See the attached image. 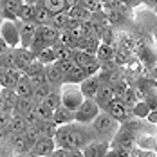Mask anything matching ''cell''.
Listing matches in <instances>:
<instances>
[{"label":"cell","instance_id":"6da1fadb","mask_svg":"<svg viewBox=\"0 0 157 157\" xmlns=\"http://www.w3.org/2000/svg\"><path fill=\"white\" fill-rule=\"evenodd\" d=\"M90 125H92V128L96 130V134H98L99 139L110 141V139L114 137V134L117 132V128H119V121H117L114 116H110L107 110H101V112L98 114V117H96Z\"/></svg>","mask_w":157,"mask_h":157},{"label":"cell","instance_id":"7a4b0ae2","mask_svg":"<svg viewBox=\"0 0 157 157\" xmlns=\"http://www.w3.org/2000/svg\"><path fill=\"white\" fill-rule=\"evenodd\" d=\"M83 101H85V96L81 92L79 85H76V83H65L62 87V105L63 107H67V109L76 112V109Z\"/></svg>","mask_w":157,"mask_h":157},{"label":"cell","instance_id":"3957f363","mask_svg":"<svg viewBox=\"0 0 157 157\" xmlns=\"http://www.w3.org/2000/svg\"><path fill=\"white\" fill-rule=\"evenodd\" d=\"M101 112V107L96 103L94 98H85V101L76 109V121L78 123H85V125H90L98 117V114Z\"/></svg>","mask_w":157,"mask_h":157},{"label":"cell","instance_id":"277c9868","mask_svg":"<svg viewBox=\"0 0 157 157\" xmlns=\"http://www.w3.org/2000/svg\"><path fill=\"white\" fill-rule=\"evenodd\" d=\"M0 34H2V38L6 40V44L9 47H20L22 38H20V29H18L16 20L4 18L2 24H0Z\"/></svg>","mask_w":157,"mask_h":157},{"label":"cell","instance_id":"5b68a950","mask_svg":"<svg viewBox=\"0 0 157 157\" xmlns=\"http://www.w3.org/2000/svg\"><path fill=\"white\" fill-rule=\"evenodd\" d=\"M16 24H18V29H20V47H29L34 38V34L38 31V24L34 20H20L16 18Z\"/></svg>","mask_w":157,"mask_h":157},{"label":"cell","instance_id":"8992f818","mask_svg":"<svg viewBox=\"0 0 157 157\" xmlns=\"http://www.w3.org/2000/svg\"><path fill=\"white\" fill-rule=\"evenodd\" d=\"M54 150H56V141H54V137H47V136H42V137H40L38 141L33 144V148H31V155L51 157Z\"/></svg>","mask_w":157,"mask_h":157},{"label":"cell","instance_id":"52a82bcc","mask_svg":"<svg viewBox=\"0 0 157 157\" xmlns=\"http://www.w3.org/2000/svg\"><path fill=\"white\" fill-rule=\"evenodd\" d=\"M7 141L11 143L16 155H31V144H29L24 132H11Z\"/></svg>","mask_w":157,"mask_h":157},{"label":"cell","instance_id":"ba28073f","mask_svg":"<svg viewBox=\"0 0 157 157\" xmlns=\"http://www.w3.org/2000/svg\"><path fill=\"white\" fill-rule=\"evenodd\" d=\"M81 150H83L85 157H107V154L110 150V141L96 139V141H90L89 144H85Z\"/></svg>","mask_w":157,"mask_h":157},{"label":"cell","instance_id":"9c48e42d","mask_svg":"<svg viewBox=\"0 0 157 157\" xmlns=\"http://www.w3.org/2000/svg\"><path fill=\"white\" fill-rule=\"evenodd\" d=\"M112 146H123V148L132 150L136 146V134H132V132H128V130L119 126L117 132L114 134V137L110 139V148Z\"/></svg>","mask_w":157,"mask_h":157},{"label":"cell","instance_id":"30bf717a","mask_svg":"<svg viewBox=\"0 0 157 157\" xmlns=\"http://www.w3.org/2000/svg\"><path fill=\"white\" fill-rule=\"evenodd\" d=\"M105 110L109 112L110 116H114L119 123H121V121H125L128 116H132V110H130V107H126V105L121 101V99H119V98L112 99L109 105H107V109H105Z\"/></svg>","mask_w":157,"mask_h":157},{"label":"cell","instance_id":"8fae6325","mask_svg":"<svg viewBox=\"0 0 157 157\" xmlns=\"http://www.w3.org/2000/svg\"><path fill=\"white\" fill-rule=\"evenodd\" d=\"M22 6H24V0H6L0 4V16L7 20H16Z\"/></svg>","mask_w":157,"mask_h":157},{"label":"cell","instance_id":"7c38bea8","mask_svg":"<svg viewBox=\"0 0 157 157\" xmlns=\"http://www.w3.org/2000/svg\"><path fill=\"white\" fill-rule=\"evenodd\" d=\"M45 76H47V83L56 87V89H62L65 85V74L62 72V69L56 65V63H51L45 65Z\"/></svg>","mask_w":157,"mask_h":157},{"label":"cell","instance_id":"4fadbf2b","mask_svg":"<svg viewBox=\"0 0 157 157\" xmlns=\"http://www.w3.org/2000/svg\"><path fill=\"white\" fill-rule=\"evenodd\" d=\"M94 99H96V103L101 107V110H105L110 101H112V99H116L114 87H112L110 83H101V87L98 89V92H96Z\"/></svg>","mask_w":157,"mask_h":157},{"label":"cell","instance_id":"5bb4252c","mask_svg":"<svg viewBox=\"0 0 157 157\" xmlns=\"http://www.w3.org/2000/svg\"><path fill=\"white\" fill-rule=\"evenodd\" d=\"M99 87H101V79H99L98 74H94V76H87V78L79 83V89H81V92H83L85 98H94Z\"/></svg>","mask_w":157,"mask_h":157},{"label":"cell","instance_id":"9a60e30c","mask_svg":"<svg viewBox=\"0 0 157 157\" xmlns=\"http://www.w3.org/2000/svg\"><path fill=\"white\" fill-rule=\"evenodd\" d=\"M52 119H54L58 125H69V123L76 121V114H74V110H71V109H67V107H63V105H60L58 109L52 112Z\"/></svg>","mask_w":157,"mask_h":157},{"label":"cell","instance_id":"2e32d148","mask_svg":"<svg viewBox=\"0 0 157 157\" xmlns=\"http://www.w3.org/2000/svg\"><path fill=\"white\" fill-rule=\"evenodd\" d=\"M36 60V54L29 47H16V67L25 71V67Z\"/></svg>","mask_w":157,"mask_h":157},{"label":"cell","instance_id":"e0dca14e","mask_svg":"<svg viewBox=\"0 0 157 157\" xmlns=\"http://www.w3.org/2000/svg\"><path fill=\"white\" fill-rule=\"evenodd\" d=\"M99 44H101V38L87 34L85 38H81L78 44H76V49H83V51H87V52H90V54H96V52H98V47H99Z\"/></svg>","mask_w":157,"mask_h":157},{"label":"cell","instance_id":"ac0fdd59","mask_svg":"<svg viewBox=\"0 0 157 157\" xmlns=\"http://www.w3.org/2000/svg\"><path fill=\"white\" fill-rule=\"evenodd\" d=\"M136 148H143V150H152L155 152V136L148 134V132H141L136 136Z\"/></svg>","mask_w":157,"mask_h":157},{"label":"cell","instance_id":"d6986e66","mask_svg":"<svg viewBox=\"0 0 157 157\" xmlns=\"http://www.w3.org/2000/svg\"><path fill=\"white\" fill-rule=\"evenodd\" d=\"M0 92H2V99H4V110L13 112V110H15L16 101H18V94H16V90H15V89L2 87V89H0Z\"/></svg>","mask_w":157,"mask_h":157},{"label":"cell","instance_id":"ffe728a7","mask_svg":"<svg viewBox=\"0 0 157 157\" xmlns=\"http://www.w3.org/2000/svg\"><path fill=\"white\" fill-rule=\"evenodd\" d=\"M9 132H24L27 128V119H25V114H20V112H13L9 123H7Z\"/></svg>","mask_w":157,"mask_h":157},{"label":"cell","instance_id":"44dd1931","mask_svg":"<svg viewBox=\"0 0 157 157\" xmlns=\"http://www.w3.org/2000/svg\"><path fill=\"white\" fill-rule=\"evenodd\" d=\"M87 76H89V74H87V71H85L81 65H74V67L65 74V83H76V85H79Z\"/></svg>","mask_w":157,"mask_h":157},{"label":"cell","instance_id":"7402d4cb","mask_svg":"<svg viewBox=\"0 0 157 157\" xmlns=\"http://www.w3.org/2000/svg\"><path fill=\"white\" fill-rule=\"evenodd\" d=\"M40 31H42V34H44L47 45H54V44L60 42V29H58V27L47 24V25H40Z\"/></svg>","mask_w":157,"mask_h":157},{"label":"cell","instance_id":"603a6c76","mask_svg":"<svg viewBox=\"0 0 157 157\" xmlns=\"http://www.w3.org/2000/svg\"><path fill=\"white\" fill-rule=\"evenodd\" d=\"M67 13H69L71 18L79 20V22H89V20H90V16H92V13H90L85 6H71Z\"/></svg>","mask_w":157,"mask_h":157},{"label":"cell","instance_id":"cb8c5ba5","mask_svg":"<svg viewBox=\"0 0 157 157\" xmlns=\"http://www.w3.org/2000/svg\"><path fill=\"white\" fill-rule=\"evenodd\" d=\"M72 60L76 62V65H81V67L85 69L87 65H90L94 60H98V56H96V54H90V52H87V51H83V49H74V56H72Z\"/></svg>","mask_w":157,"mask_h":157},{"label":"cell","instance_id":"d4e9b609","mask_svg":"<svg viewBox=\"0 0 157 157\" xmlns=\"http://www.w3.org/2000/svg\"><path fill=\"white\" fill-rule=\"evenodd\" d=\"M36 105V101L33 99V96H18V101L15 105V110L13 112H20V114H27L31 112Z\"/></svg>","mask_w":157,"mask_h":157},{"label":"cell","instance_id":"484cf974","mask_svg":"<svg viewBox=\"0 0 157 157\" xmlns=\"http://www.w3.org/2000/svg\"><path fill=\"white\" fill-rule=\"evenodd\" d=\"M44 7H47L52 15H56V13L69 11L71 2L69 0H44Z\"/></svg>","mask_w":157,"mask_h":157},{"label":"cell","instance_id":"4316f807","mask_svg":"<svg viewBox=\"0 0 157 157\" xmlns=\"http://www.w3.org/2000/svg\"><path fill=\"white\" fill-rule=\"evenodd\" d=\"M96 56H98V60H99V62L114 58V56H116V47H114V44H109V42H101V44H99V47H98V52H96Z\"/></svg>","mask_w":157,"mask_h":157},{"label":"cell","instance_id":"83f0119b","mask_svg":"<svg viewBox=\"0 0 157 157\" xmlns=\"http://www.w3.org/2000/svg\"><path fill=\"white\" fill-rule=\"evenodd\" d=\"M58 126H60V125H58L54 119H42V121L38 123V130H40V134H42V136L54 137V134H56Z\"/></svg>","mask_w":157,"mask_h":157},{"label":"cell","instance_id":"f1b7e54d","mask_svg":"<svg viewBox=\"0 0 157 157\" xmlns=\"http://www.w3.org/2000/svg\"><path fill=\"white\" fill-rule=\"evenodd\" d=\"M44 105H47L49 109L56 110L60 105H62V89H54V90H51L49 92V96L42 101Z\"/></svg>","mask_w":157,"mask_h":157},{"label":"cell","instance_id":"f546056e","mask_svg":"<svg viewBox=\"0 0 157 157\" xmlns=\"http://www.w3.org/2000/svg\"><path fill=\"white\" fill-rule=\"evenodd\" d=\"M36 60H40L44 65H51V63H54L56 60H58V56H56L52 45H47L45 49H42V51L36 54Z\"/></svg>","mask_w":157,"mask_h":157},{"label":"cell","instance_id":"4dcf8cb0","mask_svg":"<svg viewBox=\"0 0 157 157\" xmlns=\"http://www.w3.org/2000/svg\"><path fill=\"white\" fill-rule=\"evenodd\" d=\"M15 90H16V94L18 96H33L34 87H33L29 76H24V78L20 79V81L15 85Z\"/></svg>","mask_w":157,"mask_h":157},{"label":"cell","instance_id":"1f68e13d","mask_svg":"<svg viewBox=\"0 0 157 157\" xmlns=\"http://www.w3.org/2000/svg\"><path fill=\"white\" fill-rule=\"evenodd\" d=\"M141 62H143V65H146L148 69L155 67V63H157V52L152 47H143V51H141Z\"/></svg>","mask_w":157,"mask_h":157},{"label":"cell","instance_id":"d6a6232c","mask_svg":"<svg viewBox=\"0 0 157 157\" xmlns=\"http://www.w3.org/2000/svg\"><path fill=\"white\" fill-rule=\"evenodd\" d=\"M56 87H52V85H49V83H44V85H40V87H34V90H33V99L36 101V103H42L45 98L49 96L51 90H54Z\"/></svg>","mask_w":157,"mask_h":157},{"label":"cell","instance_id":"836d02e7","mask_svg":"<svg viewBox=\"0 0 157 157\" xmlns=\"http://www.w3.org/2000/svg\"><path fill=\"white\" fill-rule=\"evenodd\" d=\"M69 24H71V16H69L67 11L56 13V15H52V18H51V25H54V27H58V29H67Z\"/></svg>","mask_w":157,"mask_h":157},{"label":"cell","instance_id":"e575fe53","mask_svg":"<svg viewBox=\"0 0 157 157\" xmlns=\"http://www.w3.org/2000/svg\"><path fill=\"white\" fill-rule=\"evenodd\" d=\"M52 49H54L58 60H72V56H74V49L69 47V45H63V44H60V42L54 44Z\"/></svg>","mask_w":157,"mask_h":157},{"label":"cell","instance_id":"d590c367","mask_svg":"<svg viewBox=\"0 0 157 157\" xmlns=\"http://www.w3.org/2000/svg\"><path fill=\"white\" fill-rule=\"evenodd\" d=\"M132 116H137V117H143V119H146V116L150 114V110L152 107L148 105V101L146 99H141V101H137L134 107H132Z\"/></svg>","mask_w":157,"mask_h":157},{"label":"cell","instance_id":"8d00e7d4","mask_svg":"<svg viewBox=\"0 0 157 157\" xmlns=\"http://www.w3.org/2000/svg\"><path fill=\"white\" fill-rule=\"evenodd\" d=\"M45 47H47V42H45L44 34H42V31H40V25H38V31H36V34H34V38H33L29 49H31L34 54H38L42 49H45Z\"/></svg>","mask_w":157,"mask_h":157},{"label":"cell","instance_id":"74e56055","mask_svg":"<svg viewBox=\"0 0 157 157\" xmlns=\"http://www.w3.org/2000/svg\"><path fill=\"white\" fill-rule=\"evenodd\" d=\"M119 99L125 103L126 107H130V109H132V107H134V105L139 101V98H137V94H136V89H134L132 85H128V89L125 90V94L121 96Z\"/></svg>","mask_w":157,"mask_h":157},{"label":"cell","instance_id":"f35d334b","mask_svg":"<svg viewBox=\"0 0 157 157\" xmlns=\"http://www.w3.org/2000/svg\"><path fill=\"white\" fill-rule=\"evenodd\" d=\"M51 18H52V13L49 11L47 7H38V11H36V16H34V22L38 24V25H47L51 24Z\"/></svg>","mask_w":157,"mask_h":157},{"label":"cell","instance_id":"ab89813d","mask_svg":"<svg viewBox=\"0 0 157 157\" xmlns=\"http://www.w3.org/2000/svg\"><path fill=\"white\" fill-rule=\"evenodd\" d=\"M0 60L4 62L6 69H9V67H16V47H9L4 54H0Z\"/></svg>","mask_w":157,"mask_h":157},{"label":"cell","instance_id":"60d3db41","mask_svg":"<svg viewBox=\"0 0 157 157\" xmlns=\"http://www.w3.org/2000/svg\"><path fill=\"white\" fill-rule=\"evenodd\" d=\"M36 11H38V7H34V6H31V4H25V2H24L18 18H20V20H34Z\"/></svg>","mask_w":157,"mask_h":157},{"label":"cell","instance_id":"b9f144b4","mask_svg":"<svg viewBox=\"0 0 157 157\" xmlns=\"http://www.w3.org/2000/svg\"><path fill=\"white\" fill-rule=\"evenodd\" d=\"M24 134H25L27 141H29V144H31V148H33V144L42 137V134H40V130H38V126L36 125H27V128L24 130Z\"/></svg>","mask_w":157,"mask_h":157},{"label":"cell","instance_id":"7bdbcfd3","mask_svg":"<svg viewBox=\"0 0 157 157\" xmlns=\"http://www.w3.org/2000/svg\"><path fill=\"white\" fill-rule=\"evenodd\" d=\"M33 110H34V114H36L40 119H52V112H54V110L49 109L47 105H44V103H36Z\"/></svg>","mask_w":157,"mask_h":157},{"label":"cell","instance_id":"ee69618b","mask_svg":"<svg viewBox=\"0 0 157 157\" xmlns=\"http://www.w3.org/2000/svg\"><path fill=\"white\" fill-rule=\"evenodd\" d=\"M44 69H45V65H44V63L40 62V60H34V62H31L27 67H25V71H24V72H25L27 76H33V74H38V72H42Z\"/></svg>","mask_w":157,"mask_h":157},{"label":"cell","instance_id":"f6af8a7d","mask_svg":"<svg viewBox=\"0 0 157 157\" xmlns=\"http://www.w3.org/2000/svg\"><path fill=\"white\" fill-rule=\"evenodd\" d=\"M29 79H31L33 87H40V85L47 83V76H45V69H44L42 72H38V74H33V76H29Z\"/></svg>","mask_w":157,"mask_h":157},{"label":"cell","instance_id":"bcb514c9","mask_svg":"<svg viewBox=\"0 0 157 157\" xmlns=\"http://www.w3.org/2000/svg\"><path fill=\"white\" fill-rule=\"evenodd\" d=\"M2 155H16L15 150H13V146H11V143L7 141V139L0 141V157Z\"/></svg>","mask_w":157,"mask_h":157},{"label":"cell","instance_id":"7dc6e473","mask_svg":"<svg viewBox=\"0 0 157 157\" xmlns=\"http://www.w3.org/2000/svg\"><path fill=\"white\" fill-rule=\"evenodd\" d=\"M54 63H56V65L62 69L63 74H67V72H69V71H71V69L76 65V62H74V60H56Z\"/></svg>","mask_w":157,"mask_h":157},{"label":"cell","instance_id":"c3c4849f","mask_svg":"<svg viewBox=\"0 0 157 157\" xmlns=\"http://www.w3.org/2000/svg\"><path fill=\"white\" fill-rule=\"evenodd\" d=\"M117 67H121V65L116 62L114 58H110V60H103V62H101V71H107V72H112V71H116Z\"/></svg>","mask_w":157,"mask_h":157},{"label":"cell","instance_id":"681fc988","mask_svg":"<svg viewBox=\"0 0 157 157\" xmlns=\"http://www.w3.org/2000/svg\"><path fill=\"white\" fill-rule=\"evenodd\" d=\"M13 112H7V110H0V126H7L9 119H11Z\"/></svg>","mask_w":157,"mask_h":157},{"label":"cell","instance_id":"f907efd6","mask_svg":"<svg viewBox=\"0 0 157 157\" xmlns=\"http://www.w3.org/2000/svg\"><path fill=\"white\" fill-rule=\"evenodd\" d=\"M146 121H148V123H152V125H157V109L150 110V114L146 116Z\"/></svg>","mask_w":157,"mask_h":157},{"label":"cell","instance_id":"816d5d0a","mask_svg":"<svg viewBox=\"0 0 157 157\" xmlns=\"http://www.w3.org/2000/svg\"><path fill=\"white\" fill-rule=\"evenodd\" d=\"M7 49H9V45L6 44V40H4V38H2V34H0V54H4Z\"/></svg>","mask_w":157,"mask_h":157},{"label":"cell","instance_id":"f5cc1de1","mask_svg":"<svg viewBox=\"0 0 157 157\" xmlns=\"http://www.w3.org/2000/svg\"><path fill=\"white\" fill-rule=\"evenodd\" d=\"M141 4H144V6H146V7H150V9H154V7L157 6V0H143Z\"/></svg>","mask_w":157,"mask_h":157},{"label":"cell","instance_id":"db71d44e","mask_svg":"<svg viewBox=\"0 0 157 157\" xmlns=\"http://www.w3.org/2000/svg\"><path fill=\"white\" fill-rule=\"evenodd\" d=\"M4 71H6V65H4V62H2V60H0V74H2Z\"/></svg>","mask_w":157,"mask_h":157},{"label":"cell","instance_id":"11a10c76","mask_svg":"<svg viewBox=\"0 0 157 157\" xmlns=\"http://www.w3.org/2000/svg\"><path fill=\"white\" fill-rule=\"evenodd\" d=\"M0 110H4V99H2V92H0Z\"/></svg>","mask_w":157,"mask_h":157},{"label":"cell","instance_id":"9f6ffc18","mask_svg":"<svg viewBox=\"0 0 157 157\" xmlns=\"http://www.w3.org/2000/svg\"><path fill=\"white\" fill-rule=\"evenodd\" d=\"M155 154H157V136H155Z\"/></svg>","mask_w":157,"mask_h":157},{"label":"cell","instance_id":"6f0895ef","mask_svg":"<svg viewBox=\"0 0 157 157\" xmlns=\"http://www.w3.org/2000/svg\"><path fill=\"white\" fill-rule=\"evenodd\" d=\"M152 11H154V13H155V15H157V6H155V7H154V9H152Z\"/></svg>","mask_w":157,"mask_h":157},{"label":"cell","instance_id":"680465c9","mask_svg":"<svg viewBox=\"0 0 157 157\" xmlns=\"http://www.w3.org/2000/svg\"><path fill=\"white\" fill-rule=\"evenodd\" d=\"M2 20H4V18H2V16H0V24H2Z\"/></svg>","mask_w":157,"mask_h":157},{"label":"cell","instance_id":"91938a15","mask_svg":"<svg viewBox=\"0 0 157 157\" xmlns=\"http://www.w3.org/2000/svg\"><path fill=\"white\" fill-rule=\"evenodd\" d=\"M2 2H6V0H0V4H2Z\"/></svg>","mask_w":157,"mask_h":157}]
</instances>
